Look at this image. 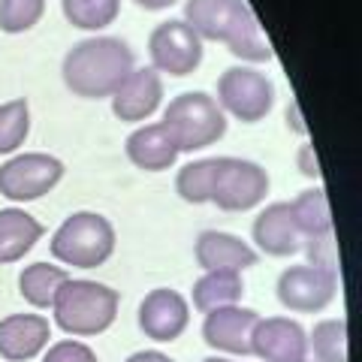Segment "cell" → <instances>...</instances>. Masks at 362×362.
<instances>
[{
  "label": "cell",
  "instance_id": "6da1fadb",
  "mask_svg": "<svg viewBox=\"0 0 362 362\" xmlns=\"http://www.w3.org/2000/svg\"><path fill=\"white\" fill-rule=\"evenodd\" d=\"M185 21L199 40L223 42L239 61L266 64L275 58L247 0H187Z\"/></svg>",
  "mask_w": 362,
  "mask_h": 362
},
{
  "label": "cell",
  "instance_id": "7a4b0ae2",
  "mask_svg": "<svg viewBox=\"0 0 362 362\" xmlns=\"http://www.w3.org/2000/svg\"><path fill=\"white\" fill-rule=\"evenodd\" d=\"M136 54L118 37H88L64 54L61 76L70 94L82 100L112 97L115 88L133 73Z\"/></svg>",
  "mask_w": 362,
  "mask_h": 362
},
{
  "label": "cell",
  "instance_id": "3957f363",
  "mask_svg": "<svg viewBox=\"0 0 362 362\" xmlns=\"http://www.w3.org/2000/svg\"><path fill=\"white\" fill-rule=\"evenodd\" d=\"M118 305H121L118 290H112L109 284L88 278H70L54 296L52 314L58 329H64L66 335L94 338L103 335L115 323Z\"/></svg>",
  "mask_w": 362,
  "mask_h": 362
},
{
  "label": "cell",
  "instance_id": "277c9868",
  "mask_svg": "<svg viewBox=\"0 0 362 362\" xmlns=\"http://www.w3.org/2000/svg\"><path fill=\"white\" fill-rule=\"evenodd\" d=\"M118 245L115 226L106 214L97 211H73L52 235V257L61 266L73 269H97L112 259Z\"/></svg>",
  "mask_w": 362,
  "mask_h": 362
},
{
  "label": "cell",
  "instance_id": "5b68a950",
  "mask_svg": "<svg viewBox=\"0 0 362 362\" xmlns=\"http://www.w3.org/2000/svg\"><path fill=\"white\" fill-rule=\"evenodd\" d=\"M163 127L175 139L178 154H194L223 139L226 115L206 90H185L163 109Z\"/></svg>",
  "mask_w": 362,
  "mask_h": 362
},
{
  "label": "cell",
  "instance_id": "8992f818",
  "mask_svg": "<svg viewBox=\"0 0 362 362\" xmlns=\"http://www.w3.org/2000/svg\"><path fill=\"white\" fill-rule=\"evenodd\" d=\"M218 106L242 124L263 121L275 106V85L257 66H230L218 78Z\"/></svg>",
  "mask_w": 362,
  "mask_h": 362
},
{
  "label": "cell",
  "instance_id": "52a82bcc",
  "mask_svg": "<svg viewBox=\"0 0 362 362\" xmlns=\"http://www.w3.org/2000/svg\"><path fill=\"white\" fill-rule=\"evenodd\" d=\"M64 178V163L54 154L25 151L0 166V197L9 202H33L52 194Z\"/></svg>",
  "mask_w": 362,
  "mask_h": 362
},
{
  "label": "cell",
  "instance_id": "ba28073f",
  "mask_svg": "<svg viewBox=\"0 0 362 362\" xmlns=\"http://www.w3.org/2000/svg\"><path fill=\"white\" fill-rule=\"evenodd\" d=\"M269 194V173L257 160L245 157H218L211 202L221 211H251Z\"/></svg>",
  "mask_w": 362,
  "mask_h": 362
},
{
  "label": "cell",
  "instance_id": "9c48e42d",
  "mask_svg": "<svg viewBox=\"0 0 362 362\" xmlns=\"http://www.w3.org/2000/svg\"><path fill=\"white\" fill-rule=\"evenodd\" d=\"M275 296L293 314H320L338 296V275L311 263L287 266L278 275Z\"/></svg>",
  "mask_w": 362,
  "mask_h": 362
},
{
  "label": "cell",
  "instance_id": "30bf717a",
  "mask_svg": "<svg viewBox=\"0 0 362 362\" xmlns=\"http://www.w3.org/2000/svg\"><path fill=\"white\" fill-rule=\"evenodd\" d=\"M148 58H151V70L173 78H185L199 70L202 40L190 30L185 18L160 21L148 37Z\"/></svg>",
  "mask_w": 362,
  "mask_h": 362
},
{
  "label": "cell",
  "instance_id": "8fae6325",
  "mask_svg": "<svg viewBox=\"0 0 362 362\" xmlns=\"http://www.w3.org/2000/svg\"><path fill=\"white\" fill-rule=\"evenodd\" d=\"M136 323H139L145 338H151L157 344H169L185 335L190 323V302L173 287H154L139 302Z\"/></svg>",
  "mask_w": 362,
  "mask_h": 362
},
{
  "label": "cell",
  "instance_id": "7c38bea8",
  "mask_svg": "<svg viewBox=\"0 0 362 362\" xmlns=\"http://www.w3.org/2000/svg\"><path fill=\"white\" fill-rule=\"evenodd\" d=\"M251 356L263 362H308V332L293 317H259Z\"/></svg>",
  "mask_w": 362,
  "mask_h": 362
},
{
  "label": "cell",
  "instance_id": "4fadbf2b",
  "mask_svg": "<svg viewBox=\"0 0 362 362\" xmlns=\"http://www.w3.org/2000/svg\"><path fill=\"white\" fill-rule=\"evenodd\" d=\"M259 314L242 305L214 308L202 320V341L226 356H251V338Z\"/></svg>",
  "mask_w": 362,
  "mask_h": 362
},
{
  "label": "cell",
  "instance_id": "5bb4252c",
  "mask_svg": "<svg viewBox=\"0 0 362 362\" xmlns=\"http://www.w3.org/2000/svg\"><path fill=\"white\" fill-rule=\"evenodd\" d=\"M112 100V115L127 124L148 121L163 103V76L151 66H133V73L115 88Z\"/></svg>",
  "mask_w": 362,
  "mask_h": 362
},
{
  "label": "cell",
  "instance_id": "9a60e30c",
  "mask_svg": "<svg viewBox=\"0 0 362 362\" xmlns=\"http://www.w3.org/2000/svg\"><path fill=\"white\" fill-rule=\"evenodd\" d=\"M194 259L202 272H242L257 266V247L242 242L239 235L223 230H202L194 242Z\"/></svg>",
  "mask_w": 362,
  "mask_h": 362
},
{
  "label": "cell",
  "instance_id": "2e32d148",
  "mask_svg": "<svg viewBox=\"0 0 362 362\" xmlns=\"http://www.w3.org/2000/svg\"><path fill=\"white\" fill-rule=\"evenodd\" d=\"M251 235H254L257 254L278 257V259L299 254L302 245H305L299 226H296V221H293L290 202H272V206H266L254 218Z\"/></svg>",
  "mask_w": 362,
  "mask_h": 362
},
{
  "label": "cell",
  "instance_id": "e0dca14e",
  "mask_svg": "<svg viewBox=\"0 0 362 362\" xmlns=\"http://www.w3.org/2000/svg\"><path fill=\"white\" fill-rule=\"evenodd\" d=\"M52 338V323L42 314H9L0 320V359H37Z\"/></svg>",
  "mask_w": 362,
  "mask_h": 362
},
{
  "label": "cell",
  "instance_id": "ac0fdd59",
  "mask_svg": "<svg viewBox=\"0 0 362 362\" xmlns=\"http://www.w3.org/2000/svg\"><path fill=\"white\" fill-rule=\"evenodd\" d=\"M127 160L142 173H163L178 160V145L163 127V121L139 124L124 142Z\"/></svg>",
  "mask_w": 362,
  "mask_h": 362
},
{
  "label": "cell",
  "instance_id": "d6986e66",
  "mask_svg": "<svg viewBox=\"0 0 362 362\" xmlns=\"http://www.w3.org/2000/svg\"><path fill=\"white\" fill-rule=\"evenodd\" d=\"M45 226L25 209H0V266L18 263L42 239Z\"/></svg>",
  "mask_w": 362,
  "mask_h": 362
},
{
  "label": "cell",
  "instance_id": "ffe728a7",
  "mask_svg": "<svg viewBox=\"0 0 362 362\" xmlns=\"http://www.w3.org/2000/svg\"><path fill=\"white\" fill-rule=\"evenodd\" d=\"M70 281V272L64 266H52V263H30L21 269L18 275V293L21 299H25L30 308L37 311H45L54 305V296H58V290Z\"/></svg>",
  "mask_w": 362,
  "mask_h": 362
},
{
  "label": "cell",
  "instance_id": "44dd1931",
  "mask_svg": "<svg viewBox=\"0 0 362 362\" xmlns=\"http://www.w3.org/2000/svg\"><path fill=\"white\" fill-rule=\"evenodd\" d=\"M245 296V281L239 272H206L194 284V308L199 314H209L214 308H226V305H239Z\"/></svg>",
  "mask_w": 362,
  "mask_h": 362
},
{
  "label": "cell",
  "instance_id": "7402d4cb",
  "mask_svg": "<svg viewBox=\"0 0 362 362\" xmlns=\"http://www.w3.org/2000/svg\"><path fill=\"white\" fill-rule=\"evenodd\" d=\"M290 211L302 233V242L332 235V211H329V199H326L323 187L302 190V194L290 202Z\"/></svg>",
  "mask_w": 362,
  "mask_h": 362
},
{
  "label": "cell",
  "instance_id": "603a6c76",
  "mask_svg": "<svg viewBox=\"0 0 362 362\" xmlns=\"http://www.w3.org/2000/svg\"><path fill=\"white\" fill-rule=\"evenodd\" d=\"M214 178H218V157H202V160H190L178 169L175 175V194L190 202V206H206L211 202Z\"/></svg>",
  "mask_w": 362,
  "mask_h": 362
},
{
  "label": "cell",
  "instance_id": "cb8c5ba5",
  "mask_svg": "<svg viewBox=\"0 0 362 362\" xmlns=\"http://www.w3.org/2000/svg\"><path fill=\"white\" fill-rule=\"evenodd\" d=\"M308 356L314 362H347V320L329 317V320L314 323L308 332Z\"/></svg>",
  "mask_w": 362,
  "mask_h": 362
},
{
  "label": "cell",
  "instance_id": "d4e9b609",
  "mask_svg": "<svg viewBox=\"0 0 362 362\" xmlns=\"http://www.w3.org/2000/svg\"><path fill=\"white\" fill-rule=\"evenodd\" d=\"M64 18L78 30H106L115 25L121 13V0H61Z\"/></svg>",
  "mask_w": 362,
  "mask_h": 362
},
{
  "label": "cell",
  "instance_id": "484cf974",
  "mask_svg": "<svg viewBox=\"0 0 362 362\" xmlns=\"http://www.w3.org/2000/svg\"><path fill=\"white\" fill-rule=\"evenodd\" d=\"M30 133V106L25 97L0 103V154H13Z\"/></svg>",
  "mask_w": 362,
  "mask_h": 362
},
{
  "label": "cell",
  "instance_id": "4316f807",
  "mask_svg": "<svg viewBox=\"0 0 362 362\" xmlns=\"http://www.w3.org/2000/svg\"><path fill=\"white\" fill-rule=\"evenodd\" d=\"M45 16V0H0V30L28 33Z\"/></svg>",
  "mask_w": 362,
  "mask_h": 362
},
{
  "label": "cell",
  "instance_id": "83f0119b",
  "mask_svg": "<svg viewBox=\"0 0 362 362\" xmlns=\"http://www.w3.org/2000/svg\"><path fill=\"white\" fill-rule=\"evenodd\" d=\"M42 362H100L97 354L78 338H61L42 350Z\"/></svg>",
  "mask_w": 362,
  "mask_h": 362
},
{
  "label": "cell",
  "instance_id": "f1b7e54d",
  "mask_svg": "<svg viewBox=\"0 0 362 362\" xmlns=\"http://www.w3.org/2000/svg\"><path fill=\"white\" fill-rule=\"evenodd\" d=\"M296 166L305 178H320V166H317V154H314V145H299L296 151Z\"/></svg>",
  "mask_w": 362,
  "mask_h": 362
},
{
  "label": "cell",
  "instance_id": "f546056e",
  "mask_svg": "<svg viewBox=\"0 0 362 362\" xmlns=\"http://www.w3.org/2000/svg\"><path fill=\"white\" fill-rule=\"evenodd\" d=\"M124 362H175V359H169L160 350H136V354H130Z\"/></svg>",
  "mask_w": 362,
  "mask_h": 362
},
{
  "label": "cell",
  "instance_id": "4dcf8cb0",
  "mask_svg": "<svg viewBox=\"0 0 362 362\" xmlns=\"http://www.w3.org/2000/svg\"><path fill=\"white\" fill-rule=\"evenodd\" d=\"M139 9H145V13H160V9H169L173 4H178V0H133Z\"/></svg>",
  "mask_w": 362,
  "mask_h": 362
},
{
  "label": "cell",
  "instance_id": "1f68e13d",
  "mask_svg": "<svg viewBox=\"0 0 362 362\" xmlns=\"http://www.w3.org/2000/svg\"><path fill=\"white\" fill-rule=\"evenodd\" d=\"M287 124H290V127L296 130V133H302V136L308 133V127H305V121H302V115H299V106H296V103L287 106Z\"/></svg>",
  "mask_w": 362,
  "mask_h": 362
},
{
  "label": "cell",
  "instance_id": "d6a6232c",
  "mask_svg": "<svg viewBox=\"0 0 362 362\" xmlns=\"http://www.w3.org/2000/svg\"><path fill=\"white\" fill-rule=\"evenodd\" d=\"M202 362H233V359H226V356H206Z\"/></svg>",
  "mask_w": 362,
  "mask_h": 362
}]
</instances>
